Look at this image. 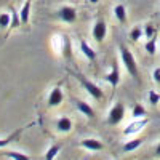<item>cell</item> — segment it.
<instances>
[{
	"mask_svg": "<svg viewBox=\"0 0 160 160\" xmlns=\"http://www.w3.org/2000/svg\"><path fill=\"white\" fill-rule=\"evenodd\" d=\"M80 83L83 85V88H85V90H87L95 99H101V98H102V90H101L98 85L91 83L90 80H87L85 77H80Z\"/></svg>",
	"mask_w": 160,
	"mask_h": 160,
	"instance_id": "4",
	"label": "cell"
},
{
	"mask_svg": "<svg viewBox=\"0 0 160 160\" xmlns=\"http://www.w3.org/2000/svg\"><path fill=\"white\" fill-rule=\"evenodd\" d=\"M106 32H108V26L102 19L96 21V24L93 26V37H95L96 42H102L104 37H106Z\"/></svg>",
	"mask_w": 160,
	"mask_h": 160,
	"instance_id": "5",
	"label": "cell"
},
{
	"mask_svg": "<svg viewBox=\"0 0 160 160\" xmlns=\"http://www.w3.org/2000/svg\"><path fill=\"white\" fill-rule=\"evenodd\" d=\"M19 131H21V130H18V131L15 133V135H13V136H10V138H5V139H0V148H5L7 144H10V142H11L13 139H15V138L18 136V133H19Z\"/></svg>",
	"mask_w": 160,
	"mask_h": 160,
	"instance_id": "24",
	"label": "cell"
},
{
	"mask_svg": "<svg viewBox=\"0 0 160 160\" xmlns=\"http://www.w3.org/2000/svg\"><path fill=\"white\" fill-rule=\"evenodd\" d=\"M80 50H82V53L85 55V58L87 59H90V61H95L96 59V51L93 50L85 40H80Z\"/></svg>",
	"mask_w": 160,
	"mask_h": 160,
	"instance_id": "11",
	"label": "cell"
},
{
	"mask_svg": "<svg viewBox=\"0 0 160 160\" xmlns=\"http://www.w3.org/2000/svg\"><path fill=\"white\" fill-rule=\"evenodd\" d=\"M56 128H58V131H61V133H69L71 130H72V122H71V118L69 117H59V120L56 122Z\"/></svg>",
	"mask_w": 160,
	"mask_h": 160,
	"instance_id": "10",
	"label": "cell"
},
{
	"mask_svg": "<svg viewBox=\"0 0 160 160\" xmlns=\"http://www.w3.org/2000/svg\"><path fill=\"white\" fill-rule=\"evenodd\" d=\"M11 24V15L8 13H0V29H7Z\"/></svg>",
	"mask_w": 160,
	"mask_h": 160,
	"instance_id": "19",
	"label": "cell"
},
{
	"mask_svg": "<svg viewBox=\"0 0 160 160\" xmlns=\"http://www.w3.org/2000/svg\"><path fill=\"white\" fill-rule=\"evenodd\" d=\"M29 13H31V0H28V2L24 3L22 10H21V22L22 24H28L29 22Z\"/></svg>",
	"mask_w": 160,
	"mask_h": 160,
	"instance_id": "13",
	"label": "cell"
},
{
	"mask_svg": "<svg viewBox=\"0 0 160 160\" xmlns=\"http://www.w3.org/2000/svg\"><path fill=\"white\" fill-rule=\"evenodd\" d=\"M148 115V111L144 109V106L141 104H135V108H133V112H131V117L133 118H142Z\"/></svg>",
	"mask_w": 160,
	"mask_h": 160,
	"instance_id": "16",
	"label": "cell"
},
{
	"mask_svg": "<svg viewBox=\"0 0 160 160\" xmlns=\"http://www.w3.org/2000/svg\"><path fill=\"white\" fill-rule=\"evenodd\" d=\"M114 15H115V18H117L120 22H125V21H127V10H125L123 5H117V7L114 8Z\"/></svg>",
	"mask_w": 160,
	"mask_h": 160,
	"instance_id": "14",
	"label": "cell"
},
{
	"mask_svg": "<svg viewBox=\"0 0 160 160\" xmlns=\"http://www.w3.org/2000/svg\"><path fill=\"white\" fill-rule=\"evenodd\" d=\"M62 102V91L61 88H53L50 96H48V106H51V108H55V106H59Z\"/></svg>",
	"mask_w": 160,
	"mask_h": 160,
	"instance_id": "8",
	"label": "cell"
},
{
	"mask_svg": "<svg viewBox=\"0 0 160 160\" xmlns=\"http://www.w3.org/2000/svg\"><path fill=\"white\" fill-rule=\"evenodd\" d=\"M120 56H122L123 66L127 68L128 74L136 78L138 77V64H136V59H135V56H133V53L127 47H120Z\"/></svg>",
	"mask_w": 160,
	"mask_h": 160,
	"instance_id": "1",
	"label": "cell"
},
{
	"mask_svg": "<svg viewBox=\"0 0 160 160\" xmlns=\"http://www.w3.org/2000/svg\"><path fill=\"white\" fill-rule=\"evenodd\" d=\"M80 144H82V148H85L88 151H101L102 149V142L98 141V139H93V138H87Z\"/></svg>",
	"mask_w": 160,
	"mask_h": 160,
	"instance_id": "9",
	"label": "cell"
},
{
	"mask_svg": "<svg viewBox=\"0 0 160 160\" xmlns=\"http://www.w3.org/2000/svg\"><path fill=\"white\" fill-rule=\"evenodd\" d=\"M152 78L155 83H160V68H155L154 72H152Z\"/></svg>",
	"mask_w": 160,
	"mask_h": 160,
	"instance_id": "26",
	"label": "cell"
},
{
	"mask_svg": "<svg viewBox=\"0 0 160 160\" xmlns=\"http://www.w3.org/2000/svg\"><path fill=\"white\" fill-rule=\"evenodd\" d=\"M59 18L64 22H74L77 19V11L74 7H62L59 10Z\"/></svg>",
	"mask_w": 160,
	"mask_h": 160,
	"instance_id": "6",
	"label": "cell"
},
{
	"mask_svg": "<svg viewBox=\"0 0 160 160\" xmlns=\"http://www.w3.org/2000/svg\"><path fill=\"white\" fill-rule=\"evenodd\" d=\"M142 34H144V31L139 28V26H136V28H133V29H131V32H130V38L133 40V42H138V40L142 37Z\"/></svg>",
	"mask_w": 160,
	"mask_h": 160,
	"instance_id": "20",
	"label": "cell"
},
{
	"mask_svg": "<svg viewBox=\"0 0 160 160\" xmlns=\"http://www.w3.org/2000/svg\"><path fill=\"white\" fill-rule=\"evenodd\" d=\"M148 123H149V118H146V117H142V118H135L130 125L125 127L123 135L130 136V135H135V133H139V131H141L146 125H148Z\"/></svg>",
	"mask_w": 160,
	"mask_h": 160,
	"instance_id": "3",
	"label": "cell"
},
{
	"mask_svg": "<svg viewBox=\"0 0 160 160\" xmlns=\"http://www.w3.org/2000/svg\"><path fill=\"white\" fill-rule=\"evenodd\" d=\"M125 118V106L122 102H117L112 106V109L109 111L108 115V123L109 125H118Z\"/></svg>",
	"mask_w": 160,
	"mask_h": 160,
	"instance_id": "2",
	"label": "cell"
},
{
	"mask_svg": "<svg viewBox=\"0 0 160 160\" xmlns=\"http://www.w3.org/2000/svg\"><path fill=\"white\" fill-rule=\"evenodd\" d=\"M149 102H151V106H157V102L160 101V93H157V91H154V90H151L149 93Z\"/></svg>",
	"mask_w": 160,
	"mask_h": 160,
	"instance_id": "23",
	"label": "cell"
},
{
	"mask_svg": "<svg viewBox=\"0 0 160 160\" xmlns=\"http://www.w3.org/2000/svg\"><path fill=\"white\" fill-rule=\"evenodd\" d=\"M59 151H61V146H59V144L51 146V148L47 151V154H45V158H47V160H53V158L59 154Z\"/></svg>",
	"mask_w": 160,
	"mask_h": 160,
	"instance_id": "18",
	"label": "cell"
},
{
	"mask_svg": "<svg viewBox=\"0 0 160 160\" xmlns=\"http://www.w3.org/2000/svg\"><path fill=\"white\" fill-rule=\"evenodd\" d=\"M7 157L13 158V160H29V157L26 154H21V152H7L5 154Z\"/></svg>",
	"mask_w": 160,
	"mask_h": 160,
	"instance_id": "22",
	"label": "cell"
},
{
	"mask_svg": "<svg viewBox=\"0 0 160 160\" xmlns=\"http://www.w3.org/2000/svg\"><path fill=\"white\" fill-rule=\"evenodd\" d=\"M104 80H106V82H108L112 88H117V85H118V82H120V72H118V66H117V62L112 64V71L104 77Z\"/></svg>",
	"mask_w": 160,
	"mask_h": 160,
	"instance_id": "7",
	"label": "cell"
},
{
	"mask_svg": "<svg viewBox=\"0 0 160 160\" xmlns=\"http://www.w3.org/2000/svg\"><path fill=\"white\" fill-rule=\"evenodd\" d=\"M19 24H22V22H21V15H19V13H16V11H13V13H11V24H10V29H16Z\"/></svg>",
	"mask_w": 160,
	"mask_h": 160,
	"instance_id": "21",
	"label": "cell"
},
{
	"mask_svg": "<svg viewBox=\"0 0 160 160\" xmlns=\"http://www.w3.org/2000/svg\"><path fill=\"white\" fill-rule=\"evenodd\" d=\"M154 34H155V31H154V28L151 24H148L144 28V35H146V38H151V37H154Z\"/></svg>",
	"mask_w": 160,
	"mask_h": 160,
	"instance_id": "25",
	"label": "cell"
},
{
	"mask_svg": "<svg viewBox=\"0 0 160 160\" xmlns=\"http://www.w3.org/2000/svg\"><path fill=\"white\" fill-rule=\"evenodd\" d=\"M77 109L82 112L83 115H87V117H95V111H93V108L88 102H85V101H78L77 102Z\"/></svg>",
	"mask_w": 160,
	"mask_h": 160,
	"instance_id": "12",
	"label": "cell"
},
{
	"mask_svg": "<svg viewBox=\"0 0 160 160\" xmlns=\"http://www.w3.org/2000/svg\"><path fill=\"white\" fill-rule=\"evenodd\" d=\"M90 2H91V3H98V2H99V0H90Z\"/></svg>",
	"mask_w": 160,
	"mask_h": 160,
	"instance_id": "28",
	"label": "cell"
},
{
	"mask_svg": "<svg viewBox=\"0 0 160 160\" xmlns=\"http://www.w3.org/2000/svg\"><path fill=\"white\" fill-rule=\"evenodd\" d=\"M155 47H157V38L154 35V37L148 38V42H146V45H144V50L148 51L149 55H155Z\"/></svg>",
	"mask_w": 160,
	"mask_h": 160,
	"instance_id": "17",
	"label": "cell"
},
{
	"mask_svg": "<svg viewBox=\"0 0 160 160\" xmlns=\"http://www.w3.org/2000/svg\"><path fill=\"white\" fill-rule=\"evenodd\" d=\"M155 154H157V155H160V142L157 144V149H155Z\"/></svg>",
	"mask_w": 160,
	"mask_h": 160,
	"instance_id": "27",
	"label": "cell"
},
{
	"mask_svg": "<svg viewBox=\"0 0 160 160\" xmlns=\"http://www.w3.org/2000/svg\"><path fill=\"white\" fill-rule=\"evenodd\" d=\"M141 144H142V139H139V138H136V139H131V141L125 142V146H123V151H125V152H131V151L138 149Z\"/></svg>",
	"mask_w": 160,
	"mask_h": 160,
	"instance_id": "15",
	"label": "cell"
}]
</instances>
